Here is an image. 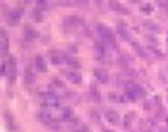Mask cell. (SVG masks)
Instances as JSON below:
<instances>
[{"mask_svg":"<svg viewBox=\"0 0 168 132\" xmlns=\"http://www.w3.org/2000/svg\"><path fill=\"white\" fill-rule=\"evenodd\" d=\"M97 32L98 34L100 35V38H102V41L106 43L108 46H112L115 48L116 47V38H115V34L108 27H106L103 23H98L97 26Z\"/></svg>","mask_w":168,"mask_h":132,"instance_id":"1","label":"cell"},{"mask_svg":"<svg viewBox=\"0 0 168 132\" xmlns=\"http://www.w3.org/2000/svg\"><path fill=\"white\" fill-rule=\"evenodd\" d=\"M37 119L41 121V124H44L45 126H49L52 129H59V125L56 123V121L51 116V114L47 112V111H39L37 113Z\"/></svg>","mask_w":168,"mask_h":132,"instance_id":"2","label":"cell"},{"mask_svg":"<svg viewBox=\"0 0 168 132\" xmlns=\"http://www.w3.org/2000/svg\"><path fill=\"white\" fill-rule=\"evenodd\" d=\"M41 98H43L44 102L48 107L56 108V107H59V105H60L59 97L54 93H52V92H44V93H41Z\"/></svg>","mask_w":168,"mask_h":132,"instance_id":"3","label":"cell"},{"mask_svg":"<svg viewBox=\"0 0 168 132\" xmlns=\"http://www.w3.org/2000/svg\"><path fill=\"white\" fill-rule=\"evenodd\" d=\"M49 58H50V61H51L52 64L60 65V64H62L63 62H65L66 54L64 52H62L61 50L51 49L49 51Z\"/></svg>","mask_w":168,"mask_h":132,"instance_id":"4","label":"cell"},{"mask_svg":"<svg viewBox=\"0 0 168 132\" xmlns=\"http://www.w3.org/2000/svg\"><path fill=\"white\" fill-rule=\"evenodd\" d=\"M23 14V9L21 8H14L9 12L8 14V20L11 25H15L20 20L21 16Z\"/></svg>","mask_w":168,"mask_h":132,"instance_id":"5","label":"cell"},{"mask_svg":"<svg viewBox=\"0 0 168 132\" xmlns=\"http://www.w3.org/2000/svg\"><path fill=\"white\" fill-rule=\"evenodd\" d=\"M116 29H117V33L119 34V36L123 41H131V34L128 29L127 23H124L123 21H118L116 25Z\"/></svg>","mask_w":168,"mask_h":132,"instance_id":"6","label":"cell"},{"mask_svg":"<svg viewBox=\"0 0 168 132\" xmlns=\"http://www.w3.org/2000/svg\"><path fill=\"white\" fill-rule=\"evenodd\" d=\"M8 75L10 82L15 81L16 79V59L14 56H10L8 60Z\"/></svg>","mask_w":168,"mask_h":132,"instance_id":"7","label":"cell"},{"mask_svg":"<svg viewBox=\"0 0 168 132\" xmlns=\"http://www.w3.org/2000/svg\"><path fill=\"white\" fill-rule=\"evenodd\" d=\"M81 23H82V19L77 15H69L67 17H65L63 20L64 27L67 28V29L76 28V27H78Z\"/></svg>","mask_w":168,"mask_h":132,"instance_id":"8","label":"cell"},{"mask_svg":"<svg viewBox=\"0 0 168 132\" xmlns=\"http://www.w3.org/2000/svg\"><path fill=\"white\" fill-rule=\"evenodd\" d=\"M0 38H1V43H0V46H1V56L4 57L9 52L10 44H9L8 32L4 30L3 28H1V35H0Z\"/></svg>","mask_w":168,"mask_h":132,"instance_id":"9","label":"cell"},{"mask_svg":"<svg viewBox=\"0 0 168 132\" xmlns=\"http://www.w3.org/2000/svg\"><path fill=\"white\" fill-rule=\"evenodd\" d=\"M94 76L96 77V79L102 84H106L110 81V77L106 70L102 69V68H95L94 69Z\"/></svg>","mask_w":168,"mask_h":132,"instance_id":"10","label":"cell"},{"mask_svg":"<svg viewBox=\"0 0 168 132\" xmlns=\"http://www.w3.org/2000/svg\"><path fill=\"white\" fill-rule=\"evenodd\" d=\"M108 5H110V8L112 9L113 11H116L120 13V14H129L130 11H129V9L127 7H124L123 4H121L120 2L118 1H116V0H111V1H108Z\"/></svg>","mask_w":168,"mask_h":132,"instance_id":"11","label":"cell"},{"mask_svg":"<svg viewBox=\"0 0 168 132\" xmlns=\"http://www.w3.org/2000/svg\"><path fill=\"white\" fill-rule=\"evenodd\" d=\"M36 36H37V32L34 30L30 25L26 23L23 27V38L27 42H32Z\"/></svg>","mask_w":168,"mask_h":132,"instance_id":"12","label":"cell"},{"mask_svg":"<svg viewBox=\"0 0 168 132\" xmlns=\"http://www.w3.org/2000/svg\"><path fill=\"white\" fill-rule=\"evenodd\" d=\"M94 49H95V53L98 57V59H104L106 57V49L105 46L103 45V43L101 42H95L94 44Z\"/></svg>","mask_w":168,"mask_h":132,"instance_id":"13","label":"cell"},{"mask_svg":"<svg viewBox=\"0 0 168 132\" xmlns=\"http://www.w3.org/2000/svg\"><path fill=\"white\" fill-rule=\"evenodd\" d=\"M105 117H106V119H108L111 124H114V125L118 124L120 119L119 114L113 109H108L105 111Z\"/></svg>","mask_w":168,"mask_h":132,"instance_id":"14","label":"cell"},{"mask_svg":"<svg viewBox=\"0 0 168 132\" xmlns=\"http://www.w3.org/2000/svg\"><path fill=\"white\" fill-rule=\"evenodd\" d=\"M66 75V78H67L71 83L74 84H80L82 82V77L79 72H75V70H71V72H65Z\"/></svg>","mask_w":168,"mask_h":132,"instance_id":"15","label":"cell"},{"mask_svg":"<svg viewBox=\"0 0 168 132\" xmlns=\"http://www.w3.org/2000/svg\"><path fill=\"white\" fill-rule=\"evenodd\" d=\"M23 79H25L26 84H28V85L33 84L34 81H35V75H34V72L32 70V68H31L30 66H27V67L25 68Z\"/></svg>","mask_w":168,"mask_h":132,"instance_id":"16","label":"cell"},{"mask_svg":"<svg viewBox=\"0 0 168 132\" xmlns=\"http://www.w3.org/2000/svg\"><path fill=\"white\" fill-rule=\"evenodd\" d=\"M34 63H35V67L37 69L38 72H45L47 70V64H46V61L45 59L37 54L36 57H35V61H34Z\"/></svg>","mask_w":168,"mask_h":132,"instance_id":"17","label":"cell"},{"mask_svg":"<svg viewBox=\"0 0 168 132\" xmlns=\"http://www.w3.org/2000/svg\"><path fill=\"white\" fill-rule=\"evenodd\" d=\"M3 116H4V121H5V125H7V127L9 128V130H10V131H15L16 125H15V121H14L13 116L9 113L8 111L4 112Z\"/></svg>","mask_w":168,"mask_h":132,"instance_id":"18","label":"cell"},{"mask_svg":"<svg viewBox=\"0 0 168 132\" xmlns=\"http://www.w3.org/2000/svg\"><path fill=\"white\" fill-rule=\"evenodd\" d=\"M90 98L93 99L95 102H97V103H99L101 101V94L99 90H98V87L95 84H92L90 86Z\"/></svg>","mask_w":168,"mask_h":132,"instance_id":"19","label":"cell"},{"mask_svg":"<svg viewBox=\"0 0 168 132\" xmlns=\"http://www.w3.org/2000/svg\"><path fill=\"white\" fill-rule=\"evenodd\" d=\"M32 18H33L34 21L36 23H41L44 19V15H43V11L39 10L38 8H34L32 10Z\"/></svg>","mask_w":168,"mask_h":132,"instance_id":"20","label":"cell"},{"mask_svg":"<svg viewBox=\"0 0 168 132\" xmlns=\"http://www.w3.org/2000/svg\"><path fill=\"white\" fill-rule=\"evenodd\" d=\"M65 62H66V64H67L68 66H70L71 68H79L81 66L79 60H77L76 58L69 57L67 54H66V58H65Z\"/></svg>","mask_w":168,"mask_h":132,"instance_id":"21","label":"cell"},{"mask_svg":"<svg viewBox=\"0 0 168 132\" xmlns=\"http://www.w3.org/2000/svg\"><path fill=\"white\" fill-rule=\"evenodd\" d=\"M131 45L133 47V49L135 50V52L137 53L139 57H146V51L145 49L142 47V45H139L137 42L135 41H132L131 42Z\"/></svg>","mask_w":168,"mask_h":132,"instance_id":"22","label":"cell"},{"mask_svg":"<svg viewBox=\"0 0 168 132\" xmlns=\"http://www.w3.org/2000/svg\"><path fill=\"white\" fill-rule=\"evenodd\" d=\"M61 116H62V119L64 121H70L72 119V117H74V113H72V111H71L70 108H64L63 111H62V114H61Z\"/></svg>","mask_w":168,"mask_h":132,"instance_id":"23","label":"cell"},{"mask_svg":"<svg viewBox=\"0 0 168 132\" xmlns=\"http://www.w3.org/2000/svg\"><path fill=\"white\" fill-rule=\"evenodd\" d=\"M90 119H92L95 124H99V123L101 121L100 114H99V112H98L97 110H90Z\"/></svg>","mask_w":168,"mask_h":132,"instance_id":"24","label":"cell"},{"mask_svg":"<svg viewBox=\"0 0 168 132\" xmlns=\"http://www.w3.org/2000/svg\"><path fill=\"white\" fill-rule=\"evenodd\" d=\"M118 63L121 65V67L128 68V66H129V63H130V58L128 57V56H124V54H122V56H120V57L118 58Z\"/></svg>","mask_w":168,"mask_h":132,"instance_id":"25","label":"cell"},{"mask_svg":"<svg viewBox=\"0 0 168 132\" xmlns=\"http://www.w3.org/2000/svg\"><path fill=\"white\" fill-rule=\"evenodd\" d=\"M36 8H38L41 11H45L48 8V2L46 0H36Z\"/></svg>","mask_w":168,"mask_h":132,"instance_id":"26","label":"cell"},{"mask_svg":"<svg viewBox=\"0 0 168 132\" xmlns=\"http://www.w3.org/2000/svg\"><path fill=\"white\" fill-rule=\"evenodd\" d=\"M52 83L56 85V87H63L64 86V83L63 81L60 79V78H58V77H54L52 79Z\"/></svg>","mask_w":168,"mask_h":132,"instance_id":"27","label":"cell"},{"mask_svg":"<svg viewBox=\"0 0 168 132\" xmlns=\"http://www.w3.org/2000/svg\"><path fill=\"white\" fill-rule=\"evenodd\" d=\"M145 25H146V27L147 28H149V29H154V30H157V27H155L157 25L155 23H151V21H146L145 23Z\"/></svg>","mask_w":168,"mask_h":132,"instance_id":"28","label":"cell"},{"mask_svg":"<svg viewBox=\"0 0 168 132\" xmlns=\"http://www.w3.org/2000/svg\"><path fill=\"white\" fill-rule=\"evenodd\" d=\"M130 124H131V119L129 118V115H127L126 116V118H124V121H123V125H124V127L127 129H129V127H130Z\"/></svg>","mask_w":168,"mask_h":132,"instance_id":"29","label":"cell"},{"mask_svg":"<svg viewBox=\"0 0 168 132\" xmlns=\"http://www.w3.org/2000/svg\"><path fill=\"white\" fill-rule=\"evenodd\" d=\"M142 10H143V11H145V12H147V13H148V12H150L151 10H152V7H151L150 4H146V5H144V7L142 8Z\"/></svg>","mask_w":168,"mask_h":132,"instance_id":"30","label":"cell"},{"mask_svg":"<svg viewBox=\"0 0 168 132\" xmlns=\"http://www.w3.org/2000/svg\"><path fill=\"white\" fill-rule=\"evenodd\" d=\"M102 132H114V131L110 130V129H102Z\"/></svg>","mask_w":168,"mask_h":132,"instance_id":"31","label":"cell"},{"mask_svg":"<svg viewBox=\"0 0 168 132\" xmlns=\"http://www.w3.org/2000/svg\"><path fill=\"white\" fill-rule=\"evenodd\" d=\"M72 132H83L82 129H76L75 131H72Z\"/></svg>","mask_w":168,"mask_h":132,"instance_id":"32","label":"cell"}]
</instances>
